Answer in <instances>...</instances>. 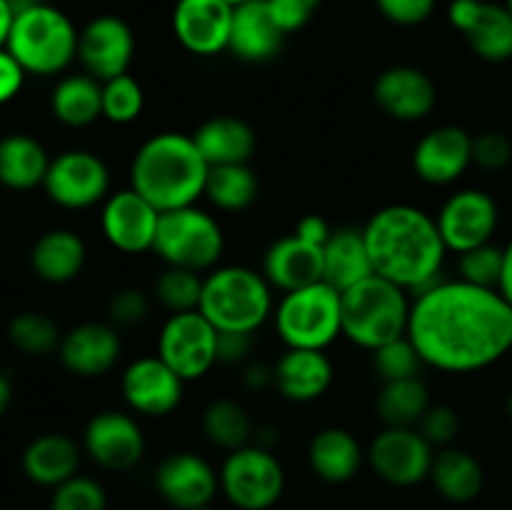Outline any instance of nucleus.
Wrapping results in <instances>:
<instances>
[{
  "instance_id": "obj_61",
  "label": "nucleus",
  "mask_w": 512,
  "mask_h": 510,
  "mask_svg": "<svg viewBox=\"0 0 512 510\" xmlns=\"http://www.w3.org/2000/svg\"><path fill=\"white\" fill-rule=\"evenodd\" d=\"M510 353H512V348H510Z\"/></svg>"
},
{
  "instance_id": "obj_18",
  "label": "nucleus",
  "mask_w": 512,
  "mask_h": 510,
  "mask_svg": "<svg viewBox=\"0 0 512 510\" xmlns=\"http://www.w3.org/2000/svg\"><path fill=\"white\" fill-rule=\"evenodd\" d=\"M83 448L105 470H130L145 453V435L138 420L123 410H103L88 420Z\"/></svg>"
},
{
  "instance_id": "obj_3",
  "label": "nucleus",
  "mask_w": 512,
  "mask_h": 510,
  "mask_svg": "<svg viewBox=\"0 0 512 510\" xmlns=\"http://www.w3.org/2000/svg\"><path fill=\"white\" fill-rule=\"evenodd\" d=\"M210 165L193 135L158 133L135 150L130 188L138 190L160 213L188 208L205 195Z\"/></svg>"
},
{
  "instance_id": "obj_42",
  "label": "nucleus",
  "mask_w": 512,
  "mask_h": 510,
  "mask_svg": "<svg viewBox=\"0 0 512 510\" xmlns=\"http://www.w3.org/2000/svg\"><path fill=\"white\" fill-rule=\"evenodd\" d=\"M50 510H108V493L88 475H73L50 495Z\"/></svg>"
},
{
  "instance_id": "obj_31",
  "label": "nucleus",
  "mask_w": 512,
  "mask_h": 510,
  "mask_svg": "<svg viewBox=\"0 0 512 510\" xmlns=\"http://www.w3.org/2000/svg\"><path fill=\"white\" fill-rule=\"evenodd\" d=\"M88 250L75 230L55 228L40 235L30 250V265L45 283H70L83 270Z\"/></svg>"
},
{
  "instance_id": "obj_36",
  "label": "nucleus",
  "mask_w": 512,
  "mask_h": 510,
  "mask_svg": "<svg viewBox=\"0 0 512 510\" xmlns=\"http://www.w3.org/2000/svg\"><path fill=\"white\" fill-rule=\"evenodd\" d=\"M258 175L248 163L215 165L205 180V198L223 213L248 210L258 198Z\"/></svg>"
},
{
  "instance_id": "obj_45",
  "label": "nucleus",
  "mask_w": 512,
  "mask_h": 510,
  "mask_svg": "<svg viewBox=\"0 0 512 510\" xmlns=\"http://www.w3.org/2000/svg\"><path fill=\"white\" fill-rule=\"evenodd\" d=\"M415 428L433 448H448L460 433V415L450 405H430Z\"/></svg>"
},
{
  "instance_id": "obj_15",
  "label": "nucleus",
  "mask_w": 512,
  "mask_h": 510,
  "mask_svg": "<svg viewBox=\"0 0 512 510\" xmlns=\"http://www.w3.org/2000/svg\"><path fill=\"white\" fill-rule=\"evenodd\" d=\"M448 20L465 35L478 58L488 63H505L512 58V15L508 5L488 0H453Z\"/></svg>"
},
{
  "instance_id": "obj_13",
  "label": "nucleus",
  "mask_w": 512,
  "mask_h": 510,
  "mask_svg": "<svg viewBox=\"0 0 512 510\" xmlns=\"http://www.w3.org/2000/svg\"><path fill=\"white\" fill-rule=\"evenodd\" d=\"M435 223L448 253H468L478 245L493 243L500 223L498 203L485 190L463 188L445 200Z\"/></svg>"
},
{
  "instance_id": "obj_1",
  "label": "nucleus",
  "mask_w": 512,
  "mask_h": 510,
  "mask_svg": "<svg viewBox=\"0 0 512 510\" xmlns=\"http://www.w3.org/2000/svg\"><path fill=\"white\" fill-rule=\"evenodd\" d=\"M408 338L430 368L475 373L510 353L512 305L495 288L440 278L415 295Z\"/></svg>"
},
{
  "instance_id": "obj_56",
  "label": "nucleus",
  "mask_w": 512,
  "mask_h": 510,
  "mask_svg": "<svg viewBox=\"0 0 512 510\" xmlns=\"http://www.w3.org/2000/svg\"><path fill=\"white\" fill-rule=\"evenodd\" d=\"M10 398H13V388H10V380L0 373V415L8 410Z\"/></svg>"
},
{
  "instance_id": "obj_29",
  "label": "nucleus",
  "mask_w": 512,
  "mask_h": 510,
  "mask_svg": "<svg viewBox=\"0 0 512 510\" xmlns=\"http://www.w3.org/2000/svg\"><path fill=\"white\" fill-rule=\"evenodd\" d=\"M363 460V445L345 428L320 430L308 445L310 470L325 483L340 485L353 480L363 468Z\"/></svg>"
},
{
  "instance_id": "obj_11",
  "label": "nucleus",
  "mask_w": 512,
  "mask_h": 510,
  "mask_svg": "<svg viewBox=\"0 0 512 510\" xmlns=\"http://www.w3.org/2000/svg\"><path fill=\"white\" fill-rule=\"evenodd\" d=\"M43 188L53 203L68 210H85L105 203L110 195V170L90 150H65L50 160Z\"/></svg>"
},
{
  "instance_id": "obj_49",
  "label": "nucleus",
  "mask_w": 512,
  "mask_h": 510,
  "mask_svg": "<svg viewBox=\"0 0 512 510\" xmlns=\"http://www.w3.org/2000/svg\"><path fill=\"white\" fill-rule=\"evenodd\" d=\"M253 350V333H220L218 330V363L240 365Z\"/></svg>"
},
{
  "instance_id": "obj_17",
  "label": "nucleus",
  "mask_w": 512,
  "mask_h": 510,
  "mask_svg": "<svg viewBox=\"0 0 512 510\" xmlns=\"http://www.w3.org/2000/svg\"><path fill=\"white\" fill-rule=\"evenodd\" d=\"M185 380L160 355H145L123 370L120 390L128 408L148 418L173 413L183 400Z\"/></svg>"
},
{
  "instance_id": "obj_41",
  "label": "nucleus",
  "mask_w": 512,
  "mask_h": 510,
  "mask_svg": "<svg viewBox=\"0 0 512 510\" xmlns=\"http://www.w3.org/2000/svg\"><path fill=\"white\" fill-rule=\"evenodd\" d=\"M423 365V358H420L418 348H415L413 340H410L408 335L373 350V368L383 383H388V380L418 378Z\"/></svg>"
},
{
  "instance_id": "obj_39",
  "label": "nucleus",
  "mask_w": 512,
  "mask_h": 510,
  "mask_svg": "<svg viewBox=\"0 0 512 510\" xmlns=\"http://www.w3.org/2000/svg\"><path fill=\"white\" fill-rule=\"evenodd\" d=\"M203 280V275L195 270L168 265L155 283V298L168 313L198 310L200 298H203Z\"/></svg>"
},
{
  "instance_id": "obj_58",
  "label": "nucleus",
  "mask_w": 512,
  "mask_h": 510,
  "mask_svg": "<svg viewBox=\"0 0 512 510\" xmlns=\"http://www.w3.org/2000/svg\"><path fill=\"white\" fill-rule=\"evenodd\" d=\"M225 3H228V5H233V8H238V5H243V3H250V0H225Z\"/></svg>"
},
{
  "instance_id": "obj_57",
  "label": "nucleus",
  "mask_w": 512,
  "mask_h": 510,
  "mask_svg": "<svg viewBox=\"0 0 512 510\" xmlns=\"http://www.w3.org/2000/svg\"><path fill=\"white\" fill-rule=\"evenodd\" d=\"M505 408H508V415H510V420H512V390L508 393V400H505Z\"/></svg>"
},
{
  "instance_id": "obj_34",
  "label": "nucleus",
  "mask_w": 512,
  "mask_h": 510,
  "mask_svg": "<svg viewBox=\"0 0 512 510\" xmlns=\"http://www.w3.org/2000/svg\"><path fill=\"white\" fill-rule=\"evenodd\" d=\"M50 110L68 128H85L103 118V83L83 75H68L50 95Z\"/></svg>"
},
{
  "instance_id": "obj_35",
  "label": "nucleus",
  "mask_w": 512,
  "mask_h": 510,
  "mask_svg": "<svg viewBox=\"0 0 512 510\" xmlns=\"http://www.w3.org/2000/svg\"><path fill=\"white\" fill-rule=\"evenodd\" d=\"M430 408V390L428 385L418 378L388 380L380 388L375 410L383 425L390 428H415L425 410Z\"/></svg>"
},
{
  "instance_id": "obj_21",
  "label": "nucleus",
  "mask_w": 512,
  "mask_h": 510,
  "mask_svg": "<svg viewBox=\"0 0 512 510\" xmlns=\"http://www.w3.org/2000/svg\"><path fill=\"white\" fill-rule=\"evenodd\" d=\"M473 165V135L460 125H440L413 150V170L423 183L450 185Z\"/></svg>"
},
{
  "instance_id": "obj_8",
  "label": "nucleus",
  "mask_w": 512,
  "mask_h": 510,
  "mask_svg": "<svg viewBox=\"0 0 512 510\" xmlns=\"http://www.w3.org/2000/svg\"><path fill=\"white\" fill-rule=\"evenodd\" d=\"M225 248V235L218 220L198 205L160 213L153 250L165 265L205 273L218 265Z\"/></svg>"
},
{
  "instance_id": "obj_25",
  "label": "nucleus",
  "mask_w": 512,
  "mask_h": 510,
  "mask_svg": "<svg viewBox=\"0 0 512 510\" xmlns=\"http://www.w3.org/2000/svg\"><path fill=\"white\" fill-rule=\"evenodd\" d=\"M263 275L273 288L290 293L323 280V248L298 238L285 235L278 238L263 258Z\"/></svg>"
},
{
  "instance_id": "obj_47",
  "label": "nucleus",
  "mask_w": 512,
  "mask_h": 510,
  "mask_svg": "<svg viewBox=\"0 0 512 510\" xmlns=\"http://www.w3.org/2000/svg\"><path fill=\"white\" fill-rule=\"evenodd\" d=\"M380 15L395 25H420L433 15L438 0H375Z\"/></svg>"
},
{
  "instance_id": "obj_20",
  "label": "nucleus",
  "mask_w": 512,
  "mask_h": 510,
  "mask_svg": "<svg viewBox=\"0 0 512 510\" xmlns=\"http://www.w3.org/2000/svg\"><path fill=\"white\" fill-rule=\"evenodd\" d=\"M233 5L225 0H178L173 10V33L188 53L210 58L230 45Z\"/></svg>"
},
{
  "instance_id": "obj_10",
  "label": "nucleus",
  "mask_w": 512,
  "mask_h": 510,
  "mask_svg": "<svg viewBox=\"0 0 512 510\" xmlns=\"http://www.w3.org/2000/svg\"><path fill=\"white\" fill-rule=\"evenodd\" d=\"M158 355L185 380H198L218 363V328L200 310L170 313L158 335Z\"/></svg>"
},
{
  "instance_id": "obj_7",
  "label": "nucleus",
  "mask_w": 512,
  "mask_h": 510,
  "mask_svg": "<svg viewBox=\"0 0 512 510\" xmlns=\"http://www.w3.org/2000/svg\"><path fill=\"white\" fill-rule=\"evenodd\" d=\"M273 318L275 330L288 348L325 350L343 335V293L318 280L283 293Z\"/></svg>"
},
{
  "instance_id": "obj_60",
  "label": "nucleus",
  "mask_w": 512,
  "mask_h": 510,
  "mask_svg": "<svg viewBox=\"0 0 512 510\" xmlns=\"http://www.w3.org/2000/svg\"><path fill=\"white\" fill-rule=\"evenodd\" d=\"M508 10H510V15H512V0H508Z\"/></svg>"
},
{
  "instance_id": "obj_54",
  "label": "nucleus",
  "mask_w": 512,
  "mask_h": 510,
  "mask_svg": "<svg viewBox=\"0 0 512 510\" xmlns=\"http://www.w3.org/2000/svg\"><path fill=\"white\" fill-rule=\"evenodd\" d=\"M13 20H15V13L13 8H10V3L8 0H0V50L8 45L10 30H13Z\"/></svg>"
},
{
  "instance_id": "obj_43",
  "label": "nucleus",
  "mask_w": 512,
  "mask_h": 510,
  "mask_svg": "<svg viewBox=\"0 0 512 510\" xmlns=\"http://www.w3.org/2000/svg\"><path fill=\"white\" fill-rule=\"evenodd\" d=\"M458 273L460 280H465V283L498 290L500 278H503V248L485 243L468 250V253H460Z\"/></svg>"
},
{
  "instance_id": "obj_27",
  "label": "nucleus",
  "mask_w": 512,
  "mask_h": 510,
  "mask_svg": "<svg viewBox=\"0 0 512 510\" xmlns=\"http://www.w3.org/2000/svg\"><path fill=\"white\" fill-rule=\"evenodd\" d=\"M195 145L200 148L203 158L210 168L215 165H240L250 163L255 148H258V135L235 115H215L198 125L193 133Z\"/></svg>"
},
{
  "instance_id": "obj_5",
  "label": "nucleus",
  "mask_w": 512,
  "mask_h": 510,
  "mask_svg": "<svg viewBox=\"0 0 512 510\" xmlns=\"http://www.w3.org/2000/svg\"><path fill=\"white\" fill-rule=\"evenodd\" d=\"M410 308L408 290L370 275L343 293V335L373 353L380 345L408 335Z\"/></svg>"
},
{
  "instance_id": "obj_2",
  "label": "nucleus",
  "mask_w": 512,
  "mask_h": 510,
  "mask_svg": "<svg viewBox=\"0 0 512 510\" xmlns=\"http://www.w3.org/2000/svg\"><path fill=\"white\" fill-rule=\"evenodd\" d=\"M373 270L408 293L438 283L448 248L433 215L415 205H385L363 228Z\"/></svg>"
},
{
  "instance_id": "obj_50",
  "label": "nucleus",
  "mask_w": 512,
  "mask_h": 510,
  "mask_svg": "<svg viewBox=\"0 0 512 510\" xmlns=\"http://www.w3.org/2000/svg\"><path fill=\"white\" fill-rule=\"evenodd\" d=\"M25 75L28 73L23 70V65L8 53V48L0 50V105L10 103L20 93Z\"/></svg>"
},
{
  "instance_id": "obj_37",
  "label": "nucleus",
  "mask_w": 512,
  "mask_h": 510,
  "mask_svg": "<svg viewBox=\"0 0 512 510\" xmlns=\"http://www.w3.org/2000/svg\"><path fill=\"white\" fill-rule=\"evenodd\" d=\"M200 423H203L205 438L228 453L248 445L255 433L248 410L238 400L230 398H218L205 405Z\"/></svg>"
},
{
  "instance_id": "obj_4",
  "label": "nucleus",
  "mask_w": 512,
  "mask_h": 510,
  "mask_svg": "<svg viewBox=\"0 0 512 510\" xmlns=\"http://www.w3.org/2000/svg\"><path fill=\"white\" fill-rule=\"evenodd\" d=\"M200 313L220 333H255L273 315V285L245 265H220L203 280Z\"/></svg>"
},
{
  "instance_id": "obj_30",
  "label": "nucleus",
  "mask_w": 512,
  "mask_h": 510,
  "mask_svg": "<svg viewBox=\"0 0 512 510\" xmlns=\"http://www.w3.org/2000/svg\"><path fill=\"white\" fill-rule=\"evenodd\" d=\"M375 275L363 230L338 228L323 245V280L345 293L360 280Z\"/></svg>"
},
{
  "instance_id": "obj_38",
  "label": "nucleus",
  "mask_w": 512,
  "mask_h": 510,
  "mask_svg": "<svg viewBox=\"0 0 512 510\" xmlns=\"http://www.w3.org/2000/svg\"><path fill=\"white\" fill-rule=\"evenodd\" d=\"M8 338L20 353L43 358V355H50L53 350L60 348L63 333H60L58 323L50 315L28 310V313H18L10 320Z\"/></svg>"
},
{
  "instance_id": "obj_51",
  "label": "nucleus",
  "mask_w": 512,
  "mask_h": 510,
  "mask_svg": "<svg viewBox=\"0 0 512 510\" xmlns=\"http://www.w3.org/2000/svg\"><path fill=\"white\" fill-rule=\"evenodd\" d=\"M295 235L323 248V245L328 243L330 235H333V228H330L328 220H325L323 215H305V218H300L298 225H295Z\"/></svg>"
},
{
  "instance_id": "obj_24",
  "label": "nucleus",
  "mask_w": 512,
  "mask_h": 510,
  "mask_svg": "<svg viewBox=\"0 0 512 510\" xmlns=\"http://www.w3.org/2000/svg\"><path fill=\"white\" fill-rule=\"evenodd\" d=\"M285 35L268 0H250L233 10L228 50L245 63H265L280 53Z\"/></svg>"
},
{
  "instance_id": "obj_19",
  "label": "nucleus",
  "mask_w": 512,
  "mask_h": 510,
  "mask_svg": "<svg viewBox=\"0 0 512 510\" xmlns=\"http://www.w3.org/2000/svg\"><path fill=\"white\" fill-rule=\"evenodd\" d=\"M155 488L160 498L175 510H195L213 503L220 490V473L200 455L173 453L160 460L155 470Z\"/></svg>"
},
{
  "instance_id": "obj_44",
  "label": "nucleus",
  "mask_w": 512,
  "mask_h": 510,
  "mask_svg": "<svg viewBox=\"0 0 512 510\" xmlns=\"http://www.w3.org/2000/svg\"><path fill=\"white\" fill-rule=\"evenodd\" d=\"M150 315V298L145 295V290L133 288H120L110 295L108 300V323H113L115 328H135V325L143 323Z\"/></svg>"
},
{
  "instance_id": "obj_12",
  "label": "nucleus",
  "mask_w": 512,
  "mask_h": 510,
  "mask_svg": "<svg viewBox=\"0 0 512 510\" xmlns=\"http://www.w3.org/2000/svg\"><path fill=\"white\" fill-rule=\"evenodd\" d=\"M365 458L380 480L398 488H410L430 478L435 448L420 435L418 428L385 425L373 438Z\"/></svg>"
},
{
  "instance_id": "obj_26",
  "label": "nucleus",
  "mask_w": 512,
  "mask_h": 510,
  "mask_svg": "<svg viewBox=\"0 0 512 510\" xmlns=\"http://www.w3.org/2000/svg\"><path fill=\"white\" fill-rule=\"evenodd\" d=\"M275 388L285 400L313 403L333 385V363L325 350L288 348L273 365Z\"/></svg>"
},
{
  "instance_id": "obj_55",
  "label": "nucleus",
  "mask_w": 512,
  "mask_h": 510,
  "mask_svg": "<svg viewBox=\"0 0 512 510\" xmlns=\"http://www.w3.org/2000/svg\"><path fill=\"white\" fill-rule=\"evenodd\" d=\"M253 438H255V445L273 450L275 443L280 440V433L278 428H273V425H260V428L253 433Z\"/></svg>"
},
{
  "instance_id": "obj_40",
  "label": "nucleus",
  "mask_w": 512,
  "mask_h": 510,
  "mask_svg": "<svg viewBox=\"0 0 512 510\" xmlns=\"http://www.w3.org/2000/svg\"><path fill=\"white\" fill-rule=\"evenodd\" d=\"M145 105L143 85L130 73L103 83V118L115 125H128L140 118Z\"/></svg>"
},
{
  "instance_id": "obj_23",
  "label": "nucleus",
  "mask_w": 512,
  "mask_h": 510,
  "mask_svg": "<svg viewBox=\"0 0 512 510\" xmlns=\"http://www.w3.org/2000/svg\"><path fill=\"white\" fill-rule=\"evenodd\" d=\"M120 350H123V343H120L118 328L113 323L90 320V323L75 325L63 335L58 355L65 370L78 378H98L115 368Z\"/></svg>"
},
{
  "instance_id": "obj_52",
  "label": "nucleus",
  "mask_w": 512,
  "mask_h": 510,
  "mask_svg": "<svg viewBox=\"0 0 512 510\" xmlns=\"http://www.w3.org/2000/svg\"><path fill=\"white\" fill-rule=\"evenodd\" d=\"M243 383L248 390H265L275 385V370L268 363H250L243 370Z\"/></svg>"
},
{
  "instance_id": "obj_28",
  "label": "nucleus",
  "mask_w": 512,
  "mask_h": 510,
  "mask_svg": "<svg viewBox=\"0 0 512 510\" xmlns=\"http://www.w3.org/2000/svg\"><path fill=\"white\" fill-rule=\"evenodd\" d=\"M23 473L30 483L43 488H58L68 478L78 475L80 448L73 438L63 433H45L30 440L23 450Z\"/></svg>"
},
{
  "instance_id": "obj_6",
  "label": "nucleus",
  "mask_w": 512,
  "mask_h": 510,
  "mask_svg": "<svg viewBox=\"0 0 512 510\" xmlns=\"http://www.w3.org/2000/svg\"><path fill=\"white\" fill-rule=\"evenodd\" d=\"M78 30L73 20L40 0L15 15L8 38V53L30 75H58L78 58Z\"/></svg>"
},
{
  "instance_id": "obj_59",
  "label": "nucleus",
  "mask_w": 512,
  "mask_h": 510,
  "mask_svg": "<svg viewBox=\"0 0 512 510\" xmlns=\"http://www.w3.org/2000/svg\"><path fill=\"white\" fill-rule=\"evenodd\" d=\"M195 510H215V508H210V505H205V508H195Z\"/></svg>"
},
{
  "instance_id": "obj_16",
  "label": "nucleus",
  "mask_w": 512,
  "mask_h": 510,
  "mask_svg": "<svg viewBox=\"0 0 512 510\" xmlns=\"http://www.w3.org/2000/svg\"><path fill=\"white\" fill-rule=\"evenodd\" d=\"M133 53V30L118 15H98L78 35L80 65L90 78L100 83L128 73Z\"/></svg>"
},
{
  "instance_id": "obj_53",
  "label": "nucleus",
  "mask_w": 512,
  "mask_h": 510,
  "mask_svg": "<svg viewBox=\"0 0 512 510\" xmlns=\"http://www.w3.org/2000/svg\"><path fill=\"white\" fill-rule=\"evenodd\" d=\"M498 290L512 305V240L503 248V278H500Z\"/></svg>"
},
{
  "instance_id": "obj_46",
  "label": "nucleus",
  "mask_w": 512,
  "mask_h": 510,
  "mask_svg": "<svg viewBox=\"0 0 512 510\" xmlns=\"http://www.w3.org/2000/svg\"><path fill=\"white\" fill-rule=\"evenodd\" d=\"M512 160V140L503 130H483L473 135V163L483 170H503Z\"/></svg>"
},
{
  "instance_id": "obj_9",
  "label": "nucleus",
  "mask_w": 512,
  "mask_h": 510,
  "mask_svg": "<svg viewBox=\"0 0 512 510\" xmlns=\"http://www.w3.org/2000/svg\"><path fill=\"white\" fill-rule=\"evenodd\" d=\"M220 490L238 510H270L285 490V470L273 450L248 443L225 458Z\"/></svg>"
},
{
  "instance_id": "obj_32",
  "label": "nucleus",
  "mask_w": 512,
  "mask_h": 510,
  "mask_svg": "<svg viewBox=\"0 0 512 510\" xmlns=\"http://www.w3.org/2000/svg\"><path fill=\"white\" fill-rule=\"evenodd\" d=\"M430 480H433L435 490L450 503H470L483 493L485 473L475 455L448 445L435 453Z\"/></svg>"
},
{
  "instance_id": "obj_14",
  "label": "nucleus",
  "mask_w": 512,
  "mask_h": 510,
  "mask_svg": "<svg viewBox=\"0 0 512 510\" xmlns=\"http://www.w3.org/2000/svg\"><path fill=\"white\" fill-rule=\"evenodd\" d=\"M158 223L160 210L133 188L110 193L103 203V213H100V228H103L105 240L115 250L128 255L153 250Z\"/></svg>"
},
{
  "instance_id": "obj_33",
  "label": "nucleus",
  "mask_w": 512,
  "mask_h": 510,
  "mask_svg": "<svg viewBox=\"0 0 512 510\" xmlns=\"http://www.w3.org/2000/svg\"><path fill=\"white\" fill-rule=\"evenodd\" d=\"M48 153L25 133L5 135L0 140V183L10 190H30L43 185L50 168Z\"/></svg>"
},
{
  "instance_id": "obj_48",
  "label": "nucleus",
  "mask_w": 512,
  "mask_h": 510,
  "mask_svg": "<svg viewBox=\"0 0 512 510\" xmlns=\"http://www.w3.org/2000/svg\"><path fill=\"white\" fill-rule=\"evenodd\" d=\"M323 0H268L275 20L285 33H295L310 23Z\"/></svg>"
},
{
  "instance_id": "obj_22",
  "label": "nucleus",
  "mask_w": 512,
  "mask_h": 510,
  "mask_svg": "<svg viewBox=\"0 0 512 510\" xmlns=\"http://www.w3.org/2000/svg\"><path fill=\"white\" fill-rule=\"evenodd\" d=\"M373 98L378 108L393 120L415 123L433 113L438 90L425 70L413 65H393L375 78Z\"/></svg>"
}]
</instances>
